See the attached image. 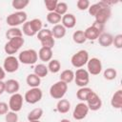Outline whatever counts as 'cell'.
Here are the masks:
<instances>
[{
  "label": "cell",
  "instance_id": "6da1fadb",
  "mask_svg": "<svg viewBox=\"0 0 122 122\" xmlns=\"http://www.w3.org/2000/svg\"><path fill=\"white\" fill-rule=\"evenodd\" d=\"M68 91V84L64 83L63 81H57L52 84L50 88V95L53 99H62Z\"/></svg>",
  "mask_w": 122,
  "mask_h": 122
},
{
  "label": "cell",
  "instance_id": "7a4b0ae2",
  "mask_svg": "<svg viewBox=\"0 0 122 122\" xmlns=\"http://www.w3.org/2000/svg\"><path fill=\"white\" fill-rule=\"evenodd\" d=\"M24 43H25V40L23 37H15V38L10 39L5 44L4 51L8 55H13L21 49Z\"/></svg>",
  "mask_w": 122,
  "mask_h": 122
},
{
  "label": "cell",
  "instance_id": "3957f363",
  "mask_svg": "<svg viewBox=\"0 0 122 122\" xmlns=\"http://www.w3.org/2000/svg\"><path fill=\"white\" fill-rule=\"evenodd\" d=\"M27 19H28L27 13L23 10H20V11H15L8 15L6 18V22L9 26H10V28H13L21 24H24L25 22H27Z\"/></svg>",
  "mask_w": 122,
  "mask_h": 122
},
{
  "label": "cell",
  "instance_id": "277c9868",
  "mask_svg": "<svg viewBox=\"0 0 122 122\" xmlns=\"http://www.w3.org/2000/svg\"><path fill=\"white\" fill-rule=\"evenodd\" d=\"M18 60L25 65H33L38 60L37 51L33 49H29L22 51L18 55Z\"/></svg>",
  "mask_w": 122,
  "mask_h": 122
},
{
  "label": "cell",
  "instance_id": "5b68a950",
  "mask_svg": "<svg viewBox=\"0 0 122 122\" xmlns=\"http://www.w3.org/2000/svg\"><path fill=\"white\" fill-rule=\"evenodd\" d=\"M89 52L86 50H80L76 53H74L71 58V65L76 69H81L85 65H87V62L89 61Z\"/></svg>",
  "mask_w": 122,
  "mask_h": 122
},
{
  "label": "cell",
  "instance_id": "8992f818",
  "mask_svg": "<svg viewBox=\"0 0 122 122\" xmlns=\"http://www.w3.org/2000/svg\"><path fill=\"white\" fill-rule=\"evenodd\" d=\"M43 97V92L42 90L38 88H30L28 90L24 95V99L29 104H36L38 103Z\"/></svg>",
  "mask_w": 122,
  "mask_h": 122
},
{
  "label": "cell",
  "instance_id": "52a82bcc",
  "mask_svg": "<svg viewBox=\"0 0 122 122\" xmlns=\"http://www.w3.org/2000/svg\"><path fill=\"white\" fill-rule=\"evenodd\" d=\"M73 81L80 88L87 87V85L90 82V73L85 69H82V68L81 69H77L76 71L74 72Z\"/></svg>",
  "mask_w": 122,
  "mask_h": 122
},
{
  "label": "cell",
  "instance_id": "ba28073f",
  "mask_svg": "<svg viewBox=\"0 0 122 122\" xmlns=\"http://www.w3.org/2000/svg\"><path fill=\"white\" fill-rule=\"evenodd\" d=\"M3 69L5 70L6 72H9V73H12V72H15L16 71H18V69H19L18 58L15 57L14 55H8L4 59Z\"/></svg>",
  "mask_w": 122,
  "mask_h": 122
},
{
  "label": "cell",
  "instance_id": "9c48e42d",
  "mask_svg": "<svg viewBox=\"0 0 122 122\" xmlns=\"http://www.w3.org/2000/svg\"><path fill=\"white\" fill-rule=\"evenodd\" d=\"M23 101H24V98H23L22 94H20L18 92L13 93L10 97V100H9V108L10 109L11 112H18L19 111H21V109L23 107Z\"/></svg>",
  "mask_w": 122,
  "mask_h": 122
},
{
  "label": "cell",
  "instance_id": "30bf717a",
  "mask_svg": "<svg viewBox=\"0 0 122 122\" xmlns=\"http://www.w3.org/2000/svg\"><path fill=\"white\" fill-rule=\"evenodd\" d=\"M87 71L92 75H98L102 71V63L99 58L92 57L87 62Z\"/></svg>",
  "mask_w": 122,
  "mask_h": 122
},
{
  "label": "cell",
  "instance_id": "8fae6325",
  "mask_svg": "<svg viewBox=\"0 0 122 122\" xmlns=\"http://www.w3.org/2000/svg\"><path fill=\"white\" fill-rule=\"evenodd\" d=\"M86 104H87L89 110L95 112V111H98L102 107V100L99 97V95L92 91L91 92V94L89 95V97L86 101Z\"/></svg>",
  "mask_w": 122,
  "mask_h": 122
},
{
  "label": "cell",
  "instance_id": "7c38bea8",
  "mask_svg": "<svg viewBox=\"0 0 122 122\" xmlns=\"http://www.w3.org/2000/svg\"><path fill=\"white\" fill-rule=\"evenodd\" d=\"M89 111L90 110H89L87 104L85 102H80V103L76 104V106L73 110V112H72V116L75 120H82L87 116Z\"/></svg>",
  "mask_w": 122,
  "mask_h": 122
},
{
  "label": "cell",
  "instance_id": "4fadbf2b",
  "mask_svg": "<svg viewBox=\"0 0 122 122\" xmlns=\"http://www.w3.org/2000/svg\"><path fill=\"white\" fill-rule=\"evenodd\" d=\"M112 15V10L110 7H103L100 9V10L96 13L95 17V22L105 25V23H107V21L111 18Z\"/></svg>",
  "mask_w": 122,
  "mask_h": 122
},
{
  "label": "cell",
  "instance_id": "5bb4252c",
  "mask_svg": "<svg viewBox=\"0 0 122 122\" xmlns=\"http://www.w3.org/2000/svg\"><path fill=\"white\" fill-rule=\"evenodd\" d=\"M61 22L65 29H72L76 25V18L72 13H66L62 16Z\"/></svg>",
  "mask_w": 122,
  "mask_h": 122
},
{
  "label": "cell",
  "instance_id": "9a60e30c",
  "mask_svg": "<svg viewBox=\"0 0 122 122\" xmlns=\"http://www.w3.org/2000/svg\"><path fill=\"white\" fill-rule=\"evenodd\" d=\"M19 89H20V84L15 79H9L5 82V92L10 94L16 93L19 91Z\"/></svg>",
  "mask_w": 122,
  "mask_h": 122
},
{
  "label": "cell",
  "instance_id": "2e32d148",
  "mask_svg": "<svg viewBox=\"0 0 122 122\" xmlns=\"http://www.w3.org/2000/svg\"><path fill=\"white\" fill-rule=\"evenodd\" d=\"M112 39H113V36L111 34V33H108V32H102L98 38H97V41L99 43L100 46L104 47V48H108L110 47L111 45H112Z\"/></svg>",
  "mask_w": 122,
  "mask_h": 122
},
{
  "label": "cell",
  "instance_id": "e0dca14e",
  "mask_svg": "<svg viewBox=\"0 0 122 122\" xmlns=\"http://www.w3.org/2000/svg\"><path fill=\"white\" fill-rule=\"evenodd\" d=\"M38 58L43 62H49L52 59V49L41 47L37 52Z\"/></svg>",
  "mask_w": 122,
  "mask_h": 122
},
{
  "label": "cell",
  "instance_id": "ac0fdd59",
  "mask_svg": "<svg viewBox=\"0 0 122 122\" xmlns=\"http://www.w3.org/2000/svg\"><path fill=\"white\" fill-rule=\"evenodd\" d=\"M111 105L113 109H121L122 107V90H117L112 96Z\"/></svg>",
  "mask_w": 122,
  "mask_h": 122
},
{
  "label": "cell",
  "instance_id": "d6986e66",
  "mask_svg": "<svg viewBox=\"0 0 122 122\" xmlns=\"http://www.w3.org/2000/svg\"><path fill=\"white\" fill-rule=\"evenodd\" d=\"M84 33H85V36H86V39L87 40H96L98 38V36L102 33L101 31H99L97 29H95L92 25L88 27L85 30H84Z\"/></svg>",
  "mask_w": 122,
  "mask_h": 122
},
{
  "label": "cell",
  "instance_id": "ffe728a7",
  "mask_svg": "<svg viewBox=\"0 0 122 122\" xmlns=\"http://www.w3.org/2000/svg\"><path fill=\"white\" fill-rule=\"evenodd\" d=\"M71 110V103L67 99H60L56 104V111L60 113H67Z\"/></svg>",
  "mask_w": 122,
  "mask_h": 122
},
{
  "label": "cell",
  "instance_id": "44dd1931",
  "mask_svg": "<svg viewBox=\"0 0 122 122\" xmlns=\"http://www.w3.org/2000/svg\"><path fill=\"white\" fill-rule=\"evenodd\" d=\"M51 30V34H52L54 39L55 38L60 39V38H63L66 35V29L61 24L54 25Z\"/></svg>",
  "mask_w": 122,
  "mask_h": 122
},
{
  "label": "cell",
  "instance_id": "7402d4cb",
  "mask_svg": "<svg viewBox=\"0 0 122 122\" xmlns=\"http://www.w3.org/2000/svg\"><path fill=\"white\" fill-rule=\"evenodd\" d=\"M92 92V90L89 87H83L80 88L77 92H76V97L77 99H79L81 102H86L89 95L91 94V92Z\"/></svg>",
  "mask_w": 122,
  "mask_h": 122
},
{
  "label": "cell",
  "instance_id": "603a6c76",
  "mask_svg": "<svg viewBox=\"0 0 122 122\" xmlns=\"http://www.w3.org/2000/svg\"><path fill=\"white\" fill-rule=\"evenodd\" d=\"M26 82L30 88H38L41 83V78L34 73H30L26 78Z\"/></svg>",
  "mask_w": 122,
  "mask_h": 122
},
{
  "label": "cell",
  "instance_id": "cb8c5ba5",
  "mask_svg": "<svg viewBox=\"0 0 122 122\" xmlns=\"http://www.w3.org/2000/svg\"><path fill=\"white\" fill-rule=\"evenodd\" d=\"M15 37H23L22 30H20L17 27L10 28L6 31V38L8 40H10V39H12V38H15Z\"/></svg>",
  "mask_w": 122,
  "mask_h": 122
},
{
  "label": "cell",
  "instance_id": "d4e9b609",
  "mask_svg": "<svg viewBox=\"0 0 122 122\" xmlns=\"http://www.w3.org/2000/svg\"><path fill=\"white\" fill-rule=\"evenodd\" d=\"M74 79V71L71 70H65L60 74V81H63L66 84L72 82Z\"/></svg>",
  "mask_w": 122,
  "mask_h": 122
},
{
  "label": "cell",
  "instance_id": "484cf974",
  "mask_svg": "<svg viewBox=\"0 0 122 122\" xmlns=\"http://www.w3.org/2000/svg\"><path fill=\"white\" fill-rule=\"evenodd\" d=\"M42 115H43V110L41 108H35L28 113L27 118L29 121H36V120H40Z\"/></svg>",
  "mask_w": 122,
  "mask_h": 122
},
{
  "label": "cell",
  "instance_id": "4316f807",
  "mask_svg": "<svg viewBox=\"0 0 122 122\" xmlns=\"http://www.w3.org/2000/svg\"><path fill=\"white\" fill-rule=\"evenodd\" d=\"M48 72H49V70H48V67L45 64H37L34 67V72L33 73L36 74L40 78L46 77L48 75Z\"/></svg>",
  "mask_w": 122,
  "mask_h": 122
},
{
  "label": "cell",
  "instance_id": "83f0119b",
  "mask_svg": "<svg viewBox=\"0 0 122 122\" xmlns=\"http://www.w3.org/2000/svg\"><path fill=\"white\" fill-rule=\"evenodd\" d=\"M72 40L76 44H83V43H85L87 41V39H86L84 30H75L72 33Z\"/></svg>",
  "mask_w": 122,
  "mask_h": 122
},
{
  "label": "cell",
  "instance_id": "f1b7e54d",
  "mask_svg": "<svg viewBox=\"0 0 122 122\" xmlns=\"http://www.w3.org/2000/svg\"><path fill=\"white\" fill-rule=\"evenodd\" d=\"M47 67L49 71H51V73H57L61 70V64L57 59H51V61H49Z\"/></svg>",
  "mask_w": 122,
  "mask_h": 122
},
{
  "label": "cell",
  "instance_id": "f546056e",
  "mask_svg": "<svg viewBox=\"0 0 122 122\" xmlns=\"http://www.w3.org/2000/svg\"><path fill=\"white\" fill-rule=\"evenodd\" d=\"M61 18H62V16L59 15L58 13H56L55 11H51V12H49L47 14V21L49 23L52 24L53 26L59 24L61 22Z\"/></svg>",
  "mask_w": 122,
  "mask_h": 122
},
{
  "label": "cell",
  "instance_id": "4dcf8cb0",
  "mask_svg": "<svg viewBox=\"0 0 122 122\" xmlns=\"http://www.w3.org/2000/svg\"><path fill=\"white\" fill-rule=\"evenodd\" d=\"M22 32H23L25 35H27V36H34V35L37 34L36 31L34 30V29L32 28V26H31V24H30V21H27V22H25V23L23 24Z\"/></svg>",
  "mask_w": 122,
  "mask_h": 122
},
{
  "label": "cell",
  "instance_id": "1f68e13d",
  "mask_svg": "<svg viewBox=\"0 0 122 122\" xmlns=\"http://www.w3.org/2000/svg\"><path fill=\"white\" fill-rule=\"evenodd\" d=\"M29 4H30V1L29 0H13L11 2L12 8H14L15 10H17V11L23 10V9H25Z\"/></svg>",
  "mask_w": 122,
  "mask_h": 122
},
{
  "label": "cell",
  "instance_id": "d6a6232c",
  "mask_svg": "<svg viewBox=\"0 0 122 122\" xmlns=\"http://www.w3.org/2000/svg\"><path fill=\"white\" fill-rule=\"evenodd\" d=\"M103 75H104V78H105V79L111 81V80H113V79L116 78V76H117V71H116V70H114L113 68H108V69H106V70L104 71Z\"/></svg>",
  "mask_w": 122,
  "mask_h": 122
},
{
  "label": "cell",
  "instance_id": "836d02e7",
  "mask_svg": "<svg viewBox=\"0 0 122 122\" xmlns=\"http://www.w3.org/2000/svg\"><path fill=\"white\" fill-rule=\"evenodd\" d=\"M54 11L56 13H58L59 15L63 16L68 11V5L65 2H58L57 5H56V8H55V10Z\"/></svg>",
  "mask_w": 122,
  "mask_h": 122
},
{
  "label": "cell",
  "instance_id": "e575fe53",
  "mask_svg": "<svg viewBox=\"0 0 122 122\" xmlns=\"http://www.w3.org/2000/svg\"><path fill=\"white\" fill-rule=\"evenodd\" d=\"M36 35H37V38H38L39 41L44 40V39H46V38H48V37L52 36L51 30H49V29H42L41 30L38 31V33H37Z\"/></svg>",
  "mask_w": 122,
  "mask_h": 122
},
{
  "label": "cell",
  "instance_id": "d590c367",
  "mask_svg": "<svg viewBox=\"0 0 122 122\" xmlns=\"http://www.w3.org/2000/svg\"><path fill=\"white\" fill-rule=\"evenodd\" d=\"M103 8V6L100 4V2L98 3H95V4H92V5H90L88 10H89V13L92 15V16H95L96 13L100 10V9Z\"/></svg>",
  "mask_w": 122,
  "mask_h": 122
},
{
  "label": "cell",
  "instance_id": "8d00e7d4",
  "mask_svg": "<svg viewBox=\"0 0 122 122\" xmlns=\"http://www.w3.org/2000/svg\"><path fill=\"white\" fill-rule=\"evenodd\" d=\"M40 43H41L42 47H44V48L52 49L53 46H54V44H55V40H54L53 36H51V37H48V38H46L44 40H41Z\"/></svg>",
  "mask_w": 122,
  "mask_h": 122
},
{
  "label": "cell",
  "instance_id": "74e56055",
  "mask_svg": "<svg viewBox=\"0 0 122 122\" xmlns=\"http://www.w3.org/2000/svg\"><path fill=\"white\" fill-rule=\"evenodd\" d=\"M5 121L6 122H18V114L15 112H8L5 114Z\"/></svg>",
  "mask_w": 122,
  "mask_h": 122
},
{
  "label": "cell",
  "instance_id": "f35d334b",
  "mask_svg": "<svg viewBox=\"0 0 122 122\" xmlns=\"http://www.w3.org/2000/svg\"><path fill=\"white\" fill-rule=\"evenodd\" d=\"M57 3H58L57 0H45L44 1L45 7H46V9H47V10L49 12H51V11H54L55 10V8H56Z\"/></svg>",
  "mask_w": 122,
  "mask_h": 122
},
{
  "label": "cell",
  "instance_id": "ab89813d",
  "mask_svg": "<svg viewBox=\"0 0 122 122\" xmlns=\"http://www.w3.org/2000/svg\"><path fill=\"white\" fill-rule=\"evenodd\" d=\"M30 22L32 28L34 29V30L36 31V33H38V31L41 30L43 29V28H42V27H43V23H42V21H41L40 19H38V18H34V19L30 20Z\"/></svg>",
  "mask_w": 122,
  "mask_h": 122
},
{
  "label": "cell",
  "instance_id": "60d3db41",
  "mask_svg": "<svg viewBox=\"0 0 122 122\" xmlns=\"http://www.w3.org/2000/svg\"><path fill=\"white\" fill-rule=\"evenodd\" d=\"M90 1L89 0H78L76 2V7L79 10H86L90 7Z\"/></svg>",
  "mask_w": 122,
  "mask_h": 122
},
{
  "label": "cell",
  "instance_id": "b9f144b4",
  "mask_svg": "<svg viewBox=\"0 0 122 122\" xmlns=\"http://www.w3.org/2000/svg\"><path fill=\"white\" fill-rule=\"evenodd\" d=\"M112 44L116 49L122 48V34H117L112 39Z\"/></svg>",
  "mask_w": 122,
  "mask_h": 122
},
{
  "label": "cell",
  "instance_id": "7bdbcfd3",
  "mask_svg": "<svg viewBox=\"0 0 122 122\" xmlns=\"http://www.w3.org/2000/svg\"><path fill=\"white\" fill-rule=\"evenodd\" d=\"M9 105L6 102H0V115H5L9 112Z\"/></svg>",
  "mask_w": 122,
  "mask_h": 122
},
{
  "label": "cell",
  "instance_id": "ee69618b",
  "mask_svg": "<svg viewBox=\"0 0 122 122\" xmlns=\"http://www.w3.org/2000/svg\"><path fill=\"white\" fill-rule=\"evenodd\" d=\"M92 26L95 28V29H97L99 31H101V32H103V30H104V26L105 25H102V24H99V23H97V22H93V24H92Z\"/></svg>",
  "mask_w": 122,
  "mask_h": 122
},
{
  "label": "cell",
  "instance_id": "f6af8a7d",
  "mask_svg": "<svg viewBox=\"0 0 122 122\" xmlns=\"http://www.w3.org/2000/svg\"><path fill=\"white\" fill-rule=\"evenodd\" d=\"M5 76H6V71H5V70L3 69V67L0 66V81L3 80V79L5 78Z\"/></svg>",
  "mask_w": 122,
  "mask_h": 122
},
{
  "label": "cell",
  "instance_id": "bcb514c9",
  "mask_svg": "<svg viewBox=\"0 0 122 122\" xmlns=\"http://www.w3.org/2000/svg\"><path fill=\"white\" fill-rule=\"evenodd\" d=\"M5 92V82L3 80L0 81V95Z\"/></svg>",
  "mask_w": 122,
  "mask_h": 122
},
{
  "label": "cell",
  "instance_id": "7dc6e473",
  "mask_svg": "<svg viewBox=\"0 0 122 122\" xmlns=\"http://www.w3.org/2000/svg\"><path fill=\"white\" fill-rule=\"evenodd\" d=\"M60 122H71V121L69 120V119H67V118H63V119L60 120Z\"/></svg>",
  "mask_w": 122,
  "mask_h": 122
},
{
  "label": "cell",
  "instance_id": "c3c4849f",
  "mask_svg": "<svg viewBox=\"0 0 122 122\" xmlns=\"http://www.w3.org/2000/svg\"><path fill=\"white\" fill-rule=\"evenodd\" d=\"M29 122H41L40 120H36V121H29Z\"/></svg>",
  "mask_w": 122,
  "mask_h": 122
},
{
  "label": "cell",
  "instance_id": "681fc988",
  "mask_svg": "<svg viewBox=\"0 0 122 122\" xmlns=\"http://www.w3.org/2000/svg\"><path fill=\"white\" fill-rule=\"evenodd\" d=\"M0 30H1V28H0Z\"/></svg>",
  "mask_w": 122,
  "mask_h": 122
}]
</instances>
